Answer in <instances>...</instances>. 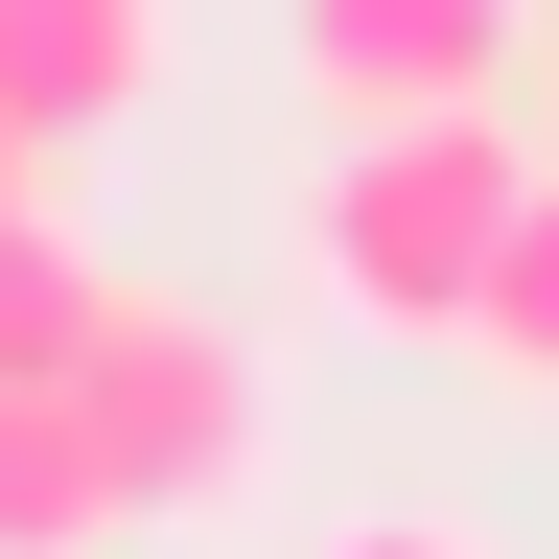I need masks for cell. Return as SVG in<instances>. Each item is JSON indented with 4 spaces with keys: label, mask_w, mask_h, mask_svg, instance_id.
Returning a JSON list of instances; mask_svg holds the SVG:
<instances>
[{
    "label": "cell",
    "mask_w": 559,
    "mask_h": 559,
    "mask_svg": "<svg viewBox=\"0 0 559 559\" xmlns=\"http://www.w3.org/2000/svg\"><path fill=\"white\" fill-rule=\"evenodd\" d=\"M513 210H536V140H513V117H349L326 187H304V257H326L349 326H443V349H466Z\"/></svg>",
    "instance_id": "1"
},
{
    "label": "cell",
    "mask_w": 559,
    "mask_h": 559,
    "mask_svg": "<svg viewBox=\"0 0 559 559\" xmlns=\"http://www.w3.org/2000/svg\"><path fill=\"white\" fill-rule=\"evenodd\" d=\"M70 419H94V466H117V513H234V489L280 466V373L210 304H164V280H94V326H70Z\"/></svg>",
    "instance_id": "2"
},
{
    "label": "cell",
    "mask_w": 559,
    "mask_h": 559,
    "mask_svg": "<svg viewBox=\"0 0 559 559\" xmlns=\"http://www.w3.org/2000/svg\"><path fill=\"white\" fill-rule=\"evenodd\" d=\"M536 0H304V94L326 117H513Z\"/></svg>",
    "instance_id": "3"
},
{
    "label": "cell",
    "mask_w": 559,
    "mask_h": 559,
    "mask_svg": "<svg viewBox=\"0 0 559 559\" xmlns=\"http://www.w3.org/2000/svg\"><path fill=\"white\" fill-rule=\"evenodd\" d=\"M140 94H164V0H0V117H24L47 164L117 140Z\"/></svg>",
    "instance_id": "4"
},
{
    "label": "cell",
    "mask_w": 559,
    "mask_h": 559,
    "mask_svg": "<svg viewBox=\"0 0 559 559\" xmlns=\"http://www.w3.org/2000/svg\"><path fill=\"white\" fill-rule=\"evenodd\" d=\"M117 466H94V419H70V373H0V559H117Z\"/></svg>",
    "instance_id": "5"
},
{
    "label": "cell",
    "mask_w": 559,
    "mask_h": 559,
    "mask_svg": "<svg viewBox=\"0 0 559 559\" xmlns=\"http://www.w3.org/2000/svg\"><path fill=\"white\" fill-rule=\"evenodd\" d=\"M466 349H489L513 396H559V164H536V210H513V234H489V304H466Z\"/></svg>",
    "instance_id": "6"
},
{
    "label": "cell",
    "mask_w": 559,
    "mask_h": 559,
    "mask_svg": "<svg viewBox=\"0 0 559 559\" xmlns=\"http://www.w3.org/2000/svg\"><path fill=\"white\" fill-rule=\"evenodd\" d=\"M70 326H94V257L47 210H0V373H70Z\"/></svg>",
    "instance_id": "7"
},
{
    "label": "cell",
    "mask_w": 559,
    "mask_h": 559,
    "mask_svg": "<svg viewBox=\"0 0 559 559\" xmlns=\"http://www.w3.org/2000/svg\"><path fill=\"white\" fill-rule=\"evenodd\" d=\"M326 559H489V536H466V513H349Z\"/></svg>",
    "instance_id": "8"
},
{
    "label": "cell",
    "mask_w": 559,
    "mask_h": 559,
    "mask_svg": "<svg viewBox=\"0 0 559 559\" xmlns=\"http://www.w3.org/2000/svg\"><path fill=\"white\" fill-rule=\"evenodd\" d=\"M0 210H47V140H24V117H0Z\"/></svg>",
    "instance_id": "9"
}]
</instances>
